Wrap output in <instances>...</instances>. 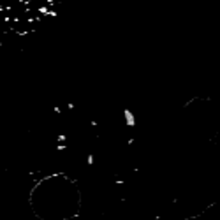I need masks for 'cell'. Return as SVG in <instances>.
I'll use <instances>...</instances> for the list:
<instances>
[{
    "label": "cell",
    "mask_w": 220,
    "mask_h": 220,
    "mask_svg": "<svg viewBox=\"0 0 220 220\" xmlns=\"http://www.w3.org/2000/svg\"><path fill=\"white\" fill-rule=\"evenodd\" d=\"M123 118H125V121H127V125H129V127H134L136 118H134V115H132V111H130V109L123 111Z\"/></svg>",
    "instance_id": "1"
}]
</instances>
